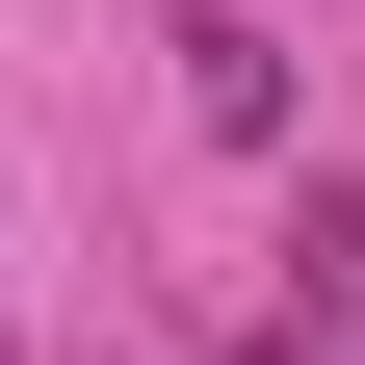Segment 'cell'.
Returning <instances> with one entry per match:
<instances>
[{
	"instance_id": "obj_1",
	"label": "cell",
	"mask_w": 365,
	"mask_h": 365,
	"mask_svg": "<svg viewBox=\"0 0 365 365\" xmlns=\"http://www.w3.org/2000/svg\"><path fill=\"white\" fill-rule=\"evenodd\" d=\"M182 105H209V130H287V53H261L235 0H182Z\"/></svg>"
},
{
	"instance_id": "obj_2",
	"label": "cell",
	"mask_w": 365,
	"mask_h": 365,
	"mask_svg": "<svg viewBox=\"0 0 365 365\" xmlns=\"http://www.w3.org/2000/svg\"><path fill=\"white\" fill-rule=\"evenodd\" d=\"M287 313H313V339H365V182H313V209H287Z\"/></svg>"
},
{
	"instance_id": "obj_3",
	"label": "cell",
	"mask_w": 365,
	"mask_h": 365,
	"mask_svg": "<svg viewBox=\"0 0 365 365\" xmlns=\"http://www.w3.org/2000/svg\"><path fill=\"white\" fill-rule=\"evenodd\" d=\"M235 365H339V339H313V313H261V339H235Z\"/></svg>"
}]
</instances>
